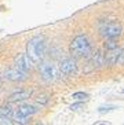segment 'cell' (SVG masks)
<instances>
[{
  "instance_id": "15",
  "label": "cell",
  "mask_w": 124,
  "mask_h": 125,
  "mask_svg": "<svg viewBox=\"0 0 124 125\" xmlns=\"http://www.w3.org/2000/svg\"><path fill=\"white\" fill-rule=\"evenodd\" d=\"M123 94H124V89H123Z\"/></svg>"
},
{
  "instance_id": "7",
  "label": "cell",
  "mask_w": 124,
  "mask_h": 125,
  "mask_svg": "<svg viewBox=\"0 0 124 125\" xmlns=\"http://www.w3.org/2000/svg\"><path fill=\"white\" fill-rule=\"evenodd\" d=\"M120 56H121V48L114 47V48H110V50H106L105 65H108V66H114V65H117V62L120 61Z\"/></svg>"
},
{
  "instance_id": "12",
  "label": "cell",
  "mask_w": 124,
  "mask_h": 125,
  "mask_svg": "<svg viewBox=\"0 0 124 125\" xmlns=\"http://www.w3.org/2000/svg\"><path fill=\"white\" fill-rule=\"evenodd\" d=\"M72 98L76 99V100H83V99H86V98H88V95L86 92H74L72 95Z\"/></svg>"
},
{
  "instance_id": "13",
  "label": "cell",
  "mask_w": 124,
  "mask_h": 125,
  "mask_svg": "<svg viewBox=\"0 0 124 125\" xmlns=\"http://www.w3.org/2000/svg\"><path fill=\"white\" fill-rule=\"evenodd\" d=\"M81 106H83V103H81V102L74 103V104H72V106H70V110H79V109H80Z\"/></svg>"
},
{
  "instance_id": "2",
  "label": "cell",
  "mask_w": 124,
  "mask_h": 125,
  "mask_svg": "<svg viewBox=\"0 0 124 125\" xmlns=\"http://www.w3.org/2000/svg\"><path fill=\"white\" fill-rule=\"evenodd\" d=\"M70 54L76 58H86L91 55V43L86 34H79L70 41Z\"/></svg>"
},
{
  "instance_id": "4",
  "label": "cell",
  "mask_w": 124,
  "mask_h": 125,
  "mask_svg": "<svg viewBox=\"0 0 124 125\" xmlns=\"http://www.w3.org/2000/svg\"><path fill=\"white\" fill-rule=\"evenodd\" d=\"M99 33L101 36H103L105 39H109V37H117L120 36L121 32H123V28H121L120 23L117 22H108V21H102L98 26Z\"/></svg>"
},
{
  "instance_id": "10",
  "label": "cell",
  "mask_w": 124,
  "mask_h": 125,
  "mask_svg": "<svg viewBox=\"0 0 124 125\" xmlns=\"http://www.w3.org/2000/svg\"><path fill=\"white\" fill-rule=\"evenodd\" d=\"M91 65L94 67H101L105 65V54L101 51H97L91 55Z\"/></svg>"
},
{
  "instance_id": "9",
  "label": "cell",
  "mask_w": 124,
  "mask_h": 125,
  "mask_svg": "<svg viewBox=\"0 0 124 125\" xmlns=\"http://www.w3.org/2000/svg\"><path fill=\"white\" fill-rule=\"evenodd\" d=\"M4 78H7L10 81H24L26 78V73L19 70L18 67H14V69H10L4 73Z\"/></svg>"
},
{
  "instance_id": "5",
  "label": "cell",
  "mask_w": 124,
  "mask_h": 125,
  "mask_svg": "<svg viewBox=\"0 0 124 125\" xmlns=\"http://www.w3.org/2000/svg\"><path fill=\"white\" fill-rule=\"evenodd\" d=\"M39 70H40L41 78H43L44 81H47V83L54 81L55 78L58 77V72H59L58 67L55 66L52 62H48V61L41 62L40 65H39Z\"/></svg>"
},
{
  "instance_id": "14",
  "label": "cell",
  "mask_w": 124,
  "mask_h": 125,
  "mask_svg": "<svg viewBox=\"0 0 124 125\" xmlns=\"http://www.w3.org/2000/svg\"><path fill=\"white\" fill-rule=\"evenodd\" d=\"M119 63L124 66V48L121 50V56H120V61H119Z\"/></svg>"
},
{
  "instance_id": "8",
  "label": "cell",
  "mask_w": 124,
  "mask_h": 125,
  "mask_svg": "<svg viewBox=\"0 0 124 125\" xmlns=\"http://www.w3.org/2000/svg\"><path fill=\"white\" fill-rule=\"evenodd\" d=\"M32 59L28 56V54H21L18 58L15 59V67H18L19 70L28 73L30 69H32Z\"/></svg>"
},
{
  "instance_id": "6",
  "label": "cell",
  "mask_w": 124,
  "mask_h": 125,
  "mask_svg": "<svg viewBox=\"0 0 124 125\" xmlns=\"http://www.w3.org/2000/svg\"><path fill=\"white\" fill-rule=\"evenodd\" d=\"M59 72L65 76H73L77 73V63L73 58L63 59L59 65Z\"/></svg>"
},
{
  "instance_id": "1",
  "label": "cell",
  "mask_w": 124,
  "mask_h": 125,
  "mask_svg": "<svg viewBox=\"0 0 124 125\" xmlns=\"http://www.w3.org/2000/svg\"><path fill=\"white\" fill-rule=\"evenodd\" d=\"M26 54L32 59L33 63L40 62L46 54V40L43 36L32 37L26 44Z\"/></svg>"
},
{
  "instance_id": "11",
  "label": "cell",
  "mask_w": 124,
  "mask_h": 125,
  "mask_svg": "<svg viewBox=\"0 0 124 125\" xmlns=\"http://www.w3.org/2000/svg\"><path fill=\"white\" fill-rule=\"evenodd\" d=\"M29 96H30V92L29 91H24V89H21V91H18V92H14V94L10 96V102L24 100V99H26V98H29Z\"/></svg>"
},
{
  "instance_id": "3",
  "label": "cell",
  "mask_w": 124,
  "mask_h": 125,
  "mask_svg": "<svg viewBox=\"0 0 124 125\" xmlns=\"http://www.w3.org/2000/svg\"><path fill=\"white\" fill-rule=\"evenodd\" d=\"M39 110L36 106H33V104H29V103H22L19 104L18 109L15 110L14 115H12V120L14 122H19V124H25L26 122V118H29L30 115L36 113Z\"/></svg>"
}]
</instances>
